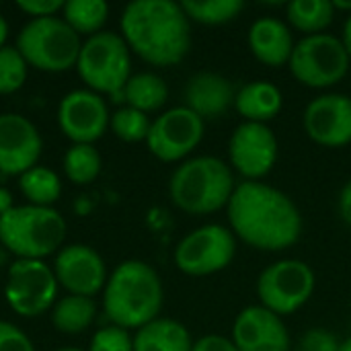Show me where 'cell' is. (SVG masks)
Listing matches in <instances>:
<instances>
[{
  "instance_id": "21",
  "label": "cell",
  "mask_w": 351,
  "mask_h": 351,
  "mask_svg": "<svg viewBox=\"0 0 351 351\" xmlns=\"http://www.w3.org/2000/svg\"><path fill=\"white\" fill-rule=\"evenodd\" d=\"M282 107H284V95L274 82L253 80L237 90L234 109L245 121L267 123L274 117H278Z\"/></svg>"
},
{
  "instance_id": "20",
  "label": "cell",
  "mask_w": 351,
  "mask_h": 351,
  "mask_svg": "<svg viewBox=\"0 0 351 351\" xmlns=\"http://www.w3.org/2000/svg\"><path fill=\"white\" fill-rule=\"evenodd\" d=\"M247 43L251 53L265 66L282 68L290 64L294 37L290 27L276 16H261L249 27Z\"/></svg>"
},
{
  "instance_id": "38",
  "label": "cell",
  "mask_w": 351,
  "mask_h": 351,
  "mask_svg": "<svg viewBox=\"0 0 351 351\" xmlns=\"http://www.w3.org/2000/svg\"><path fill=\"white\" fill-rule=\"evenodd\" d=\"M12 208H14V199H12L10 189H6V187L0 185V218H2L4 214H8Z\"/></svg>"
},
{
  "instance_id": "41",
  "label": "cell",
  "mask_w": 351,
  "mask_h": 351,
  "mask_svg": "<svg viewBox=\"0 0 351 351\" xmlns=\"http://www.w3.org/2000/svg\"><path fill=\"white\" fill-rule=\"evenodd\" d=\"M6 37H8V23H6V19L0 12V49L6 45Z\"/></svg>"
},
{
  "instance_id": "33",
  "label": "cell",
  "mask_w": 351,
  "mask_h": 351,
  "mask_svg": "<svg viewBox=\"0 0 351 351\" xmlns=\"http://www.w3.org/2000/svg\"><path fill=\"white\" fill-rule=\"evenodd\" d=\"M339 339L327 329H308L300 339L296 351H339Z\"/></svg>"
},
{
  "instance_id": "30",
  "label": "cell",
  "mask_w": 351,
  "mask_h": 351,
  "mask_svg": "<svg viewBox=\"0 0 351 351\" xmlns=\"http://www.w3.org/2000/svg\"><path fill=\"white\" fill-rule=\"evenodd\" d=\"M150 117L138 109H132V107H119L117 111L111 113V121H109V128L111 132L121 140V142H128V144H136V142H146L148 138V132H150Z\"/></svg>"
},
{
  "instance_id": "26",
  "label": "cell",
  "mask_w": 351,
  "mask_h": 351,
  "mask_svg": "<svg viewBox=\"0 0 351 351\" xmlns=\"http://www.w3.org/2000/svg\"><path fill=\"white\" fill-rule=\"evenodd\" d=\"M60 16L76 35L88 39L103 31L109 19V4L105 0H68Z\"/></svg>"
},
{
  "instance_id": "18",
  "label": "cell",
  "mask_w": 351,
  "mask_h": 351,
  "mask_svg": "<svg viewBox=\"0 0 351 351\" xmlns=\"http://www.w3.org/2000/svg\"><path fill=\"white\" fill-rule=\"evenodd\" d=\"M230 341L239 351H290L284 319L261 304L247 306L237 315Z\"/></svg>"
},
{
  "instance_id": "25",
  "label": "cell",
  "mask_w": 351,
  "mask_h": 351,
  "mask_svg": "<svg viewBox=\"0 0 351 351\" xmlns=\"http://www.w3.org/2000/svg\"><path fill=\"white\" fill-rule=\"evenodd\" d=\"M288 23L302 33V37L319 35L335 21V8L331 0H294L286 6Z\"/></svg>"
},
{
  "instance_id": "42",
  "label": "cell",
  "mask_w": 351,
  "mask_h": 351,
  "mask_svg": "<svg viewBox=\"0 0 351 351\" xmlns=\"http://www.w3.org/2000/svg\"><path fill=\"white\" fill-rule=\"evenodd\" d=\"M331 2H333L335 12H337V10H348L351 14V0H331Z\"/></svg>"
},
{
  "instance_id": "34",
  "label": "cell",
  "mask_w": 351,
  "mask_h": 351,
  "mask_svg": "<svg viewBox=\"0 0 351 351\" xmlns=\"http://www.w3.org/2000/svg\"><path fill=\"white\" fill-rule=\"evenodd\" d=\"M0 351H35V346L23 329L0 321Z\"/></svg>"
},
{
  "instance_id": "1",
  "label": "cell",
  "mask_w": 351,
  "mask_h": 351,
  "mask_svg": "<svg viewBox=\"0 0 351 351\" xmlns=\"http://www.w3.org/2000/svg\"><path fill=\"white\" fill-rule=\"evenodd\" d=\"M237 241L257 251H286L302 237V214L288 193L263 181H243L226 206Z\"/></svg>"
},
{
  "instance_id": "37",
  "label": "cell",
  "mask_w": 351,
  "mask_h": 351,
  "mask_svg": "<svg viewBox=\"0 0 351 351\" xmlns=\"http://www.w3.org/2000/svg\"><path fill=\"white\" fill-rule=\"evenodd\" d=\"M337 210H339L341 220L351 228V179L341 187V191H339Z\"/></svg>"
},
{
  "instance_id": "24",
  "label": "cell",
  "mask_w": 351,
  "mask_h": 351,
  "mask_svg": "<svg viewBox=\"0 0 351 351\" xmlns=\"http://www.w3.org/2000/svg\"><path fill=\"white\" fill-rule=\"evenodd\" d=\"M123 101L128 107L148 115L165 107L169 101V86L165 78L154 72H138L128 80L123 88Z\"/></svg>"
},
{
  "instance_id": "29",
  "label": "cell",
  "mask_w": 351,
  "mask_h": 351,
  "mask_svg": "<svg viewBox=\"0 0 351 351\" xmlns=\"http://www.w3.org/2000/svg\"><path fill=\"white\" fill-rule=\"evenodd\" d=\"M181 6L189 21L216 27L234 21L243 12L245 2L243 0H185L181 2Z\"/></svg>"
},
{
  "instance_id": "2",
  "label": "cell",
  "mask_w": 351,
  "mask_h": 351,
  "mask_svg": "<svg viewBox=\"0 0 351 351\" xmlns=\"http://www.w3.org/2000/svg\"><path fill=\"white\" fill-rule=\"evenodd\" d=\"M119 35L140 60L156 68H171L191 49V21L181 2L134 0L119 19Z\"/></svg>"
},
{
  "instance_id": "14",
  "label": "cell",
  "mask_w": 351,
  "mask_h": 351,
  "mask_svg": "<svg viewBox=\"0 0 351 351\" xmlns=\"http://www.w3.org/2000/svg\"><path fill=\"white\" fill-rule=\"evenodd\" d=\"M56 115L60 132L72 144H95L105 136L111 121L105 97L88 88H74L64 95Z\"/></svg>"
},
{
  "instance_id": "44",
  "label": "cell",
  "mask_w": 351,
  "mask_h": 351,
  "mask_svg": "<svg viewBox=\"0 0 351 351\" xmlns=\"http://www.w3.org/2000/svg\"><path fill=\"white\" fill-rule=\"evenodd\" d=\"M339 351H351V337L343 339V341L339 343Z\"/></svg>"
},
{
  "instance_id": "23",
  "label": "cell",
  "mask_w": 351,
  "mask_h": 351,
  "mask_svg": "<svg viewBox=\"0 0 351 351\" xmlns=\"http://www.w3.org/2000/svg\"><path fill=\"white\" fill-rule=\"evenodd\" d=\"M97 319V304L86 296H64L51 306V325L58 333L80 335Z\"/></svg>"
},
{
  "instance_id": "17",
  "label": "cell",
  "mask_w": 351,
  "mask_h": 351,
  "mask_svg": "<svg viewBox=\"0 0 351 351\" xmlns=\"http://www.w3.org/2000/svg\"><path fill=\"white\" fill-rule=\"evenodd\" d=\"M43 140L37 125L19 113L0 115V173L21 177L37 167Z\"/></svg>"
},
{
  "instance_id": "4",
  "label": "cell",
  "mask_w": 351,
  "mask_h": 351,
  "mask_svg": "<svg viewBox=\"0 0 351 351\" xmlns=\"http://www.w3.org/2000/svg\"><path fill=\"white\" fill-rule=\"evenodd\" d=\"M234 189L237 181L230 165L210 154L183 160L169 181L171 202L191 216H206L226 208Z\"/></svg>"
},
{
  "instance_id": "5",
  "label": "cell",
  "mask_w": 351,
  "mask_h": 351,
  "mask_svg": "<svg viewBox=\"0 0 351 351\" xmlns=\"http://www.w3.org/2000/svg\"><path fill=\"white\" fill-rule=\"evenodd\" d=\"M66 241V220L56 208L14 206L0 218V247L16 259L43 261Z\"/></svg>"
},
{
  "instance_id": "31",
  "label": "cell",
  "mask_w": 351,
  "mask_h": 351,
  "mask_svg": "<svg viewBox=\"0 0 351 351\" xmlns=\"http://www.w3.org/2000/svg\"><path fill=\"white\" fill-rule=\"evenodd\" d=\"M29 76V64L14 45L0 49V95H14L21 90Z\"/></svg>"
},
{
  "instance_id": "9",
  "label": "cell",
  "mask_w": 351,
  "mask_h": 351,
  "mask_svg": "<svg viewBox=\"0 0 351 351\" xmlns=\"http://www.w3.org/2000/svg\"><path fill=\"white\" fill-rule=\"evenodd\" d=\"M315 288V271L300 259L276 261L267 265L257 278L259 304L282 319L298 313L311 300Z\"/></svg>"
},
{
  "instance_id": "10",
  "label": "cell",
  "mask_w": 351,
  "mask_h": 351,
  "mask_svg": "<svg viewBox=\"0 0 351 351\" xmlns=\"http://www.w3.org/2000/svg\"><path fill=\"white\" fill-rule=\"evenodd\" d=\"M58 280L45 261L14 259L8 265L4 298L10 311L25 319H35L51 311L58 300Z\"/></svg>"
},
{
  "instance_id": "36",
  "label": "cell",
  "mask_w": 351,
  "mask_h": 351,
  "mask_svg": "<svg viewBox=\"0 0 351 351\" xmlns=\"http://www.w3.org/2000/svg\"><path fill=\"white\" fill-rule=\"evenodd\" d=\"M191 351H239L237 346L222 335H204L197 341H193Z\"/></svg>"
},
{
  "instance_id": "32",
  "label": "cell",
  "mask_w": 351,
  "mask_h": 351,
  "mask_svg": "<svg viewBox=\"0 0 351 351\" xmlns=\"http://www.w3.org/2000/svg\"><path fill=\"white\" fill-rule=\"evenodd\" d=\"M88 351H134V335L128 329L107 325L90 337Z\"/></svg>"
},
{
  "instance_id": "13",
  "label": "cell",
  "mask_w": 351,
  "mask_h": 351,
  "mask_svg": "<svg viewBox=\"0 0 351 351\" xmlns=\"http://www.w3.org/2000/svg\"><path fill=\"white\" fill-rule=\"evenodd\" d=\"M278 138L267 123L243 121L228 140V165L245 181H261L278 162Z\"/></svg>"
},
{
  "instance_id": "16",
  "label": "cell",
  "mask_w": 351,
  "mask_h": 351,
  "mask_svg": "<svg viewBox=\"0 0 351 351\" xmlns=\"http://www.w3.org/2000/svg\"><path fill=\"white\" fill-rule=\"evenodd\" d=\"M304 132L313 142L325 148L351 144V97L325 93L313 99L302 115Z\"/></svg>"
},
{
  "instance_id": "22",
  "label": "cell",
  "mask_w": 351,
  "mask_h": 351,
  "mask_svg": "<svg viewBox=\"0 0 351 351\" xmlns=\"http://www.w3.org/2000/svg\"><path fill=\"white\" fill-rule=\"evenodd\" d=\"M193 339L187 327L175 319L158 317L134 335V351H191Z\"/></svg>"
},
{
  "instance_id": "40",
  "label": "cell",
  "mask_w": 351,
  "mask_h": 351,
  "mask_svg": "<svg viewBox=\"0 0 351 351\" xmlns=\"http://www.w3.org/2000/svg\"><path fill=\"white\" fill-rule=\"evenodd\" d=\"M341 41H343V45H346V49H348V53H350L351 58V14H348V19H346V23H343Z\"/></svg>"
},
{
  "instance_id": "12",
  "label": "cell",
  "mask_w": 351,
  "mask_h": 351,
  "mask_svg": "<svg viewBox=\"0 0 351 351\" xmlns=\"http://www.w3.org/2000/svg\"><path fill=\"white\" fill-rule=\"evenodd\" d=\"M206 121L185 105L160 113L148 132L146 146L162 162H183L204 140Z\"/></svg>"
},
{
  "instance_id": "39",
  "label": "cell",
  "mask_w": 351,
  "mask_h": 351,
  "mask_svg": "<svg viewBox=\"0 0 351 351\" xmlns=\"http://www.w3.org/2000/svg\"><path fill=\"white\" fill-rule=\"evenodd\" d=\"M90 208H93V204L86 199V195H82V197H78V199L74 202V212H76L78 216H88V214H90Z\"/></svg>"
},
{
  "instance_id": "11",
  "label": "cell",
  "mask_w": 351,
  "mask_h": 351,
  "mask_svg": "<svg viewBox=\"0 0 351 351\" xmlns=\"http://www.w3.org/2000/svg\"><path fill=\"white\" fill-rule=\"evenodd\" d=\"M237 257V237L228 226L204 224L175 247V265L185 276L204 278L226 269Z\"/></svg>"
},
{
  "instance_id": "27",
  "label": "cell",
  "mask_w": 351,
  "mask_h": 351,
  "mask_svg": "<svg viewBox=\"0 0 351 351\" xmlns=\"http://www.w3.org/2000/svg\"><path fill=\"white\" fill-rule=\"evenodd\" d=\"M19 189L27 204L53 208V204L62 195V179L56 171L37 165L19 177Z\"/></svg>"
},
{
  "instance_id": "45",
  "label": "cell",
  "mask_w": 351,
  "mask_h": 351,
  "mask_svg": "<svg viewBox=\"0 0 351 351\" xmlns=\"http://www.w3.org/2000/svg\"><path fill=\"white\" fill-rule=\"evenodd\" d=\"M56 351H84V350H80V348H60V350H56Z\"/></svg>"
},
{
  "instance_id": "28",
  "label": "cell",
  "mask_w": 351,
  "mask_h": 351,
  "mask_svg": "<svg viewBox=\"0 0 351 351\" xmlns=\"http://www.w3.org/2000/svg\"><path fill=\"white\" fill-rule=\"evenodd\" d=\"M64 175L74 185H88L93 183L103 169L101 152L95 144H72L64 154Z\"/></svg>"
},
{
  "instance_id": "15",
  "label": "cell",
  "mask_w": 351,
  "mask_h": 351,
  "mask_svg": "<svg viewBox=\"0 0 351 351\" xmlns=\"http://www.w3.org/2000/svg\"><path fill=\"white\" fill-rule=\"evenodd\" d=\"M51 269L58 286L72 296L93 298L105 290V284L109 280L103 257L93 247L78 243L62 247Z\"/></svg>"
},
{
  "instance_id": "7",
  "label": "cell",
  "mask_w": 351,
  "mask_h": 351,
  "mask_svg": "<svg viewBox=\"0 0 351 351\" xmlns=\"http://www.w3.org/2000/svg\"><path fill=\"white\" fill-rule=\"evenodd\" d=\"M14 47L29 68L60 74L76 68L82 37L76 35L62 16L31 19L19 31Z\"/></svg>"
},
{
  "instance_id": "3",
  "label": "cell",
  "mask_w": 351,
  "mask_h": 351,
  "mask_svg": "<svg viewBox=\"0 0 351 351\" xmlns=\"http://www.w3.org/2000/svg\"><path fill=\"white\" fill-rule=\"evenodd\" d=\"M165 288L156 269L140 259L121 261L103 290V313L111 325L142 329L160 317Z\"/></svg>"
},
{
  "instance_id": "6",
  "label": "cell",
  "mask_w": 351,
  "mask_h": 351,
  "mask_svg": "<svg viewBox=\"0 0 351 351\" xmlns=\"http://www.w3.org/2000/svg\"><path fill=\"white\" fill-rule=\"evenodd\" d=\"M76 72L88 90L119 103L132 78V51L119 33L101 31L82 41Z\"/></svg>"
},
{
  "instance_id": "19",
  "label": "cell",
  "mask_w": 351,
  "mask_h": 351,
  "mask_svg": "<svg viewBox=\"0 0 351 351\" xmlns=\"http://www.w3.org/2000/svg\"><path fill=\"white\" fill-rule=\"evenodd\" d=\"M183 99L189 111L208 121L222 117L230 107H234L237 88L232 80L218 72H197L187 80Z\"/></svg>"
},
{
  "instance_id": "8",
  "label": "cell",
  "mask_w": 351,
  "mask_h": 351,
  "mask_svg": "<svg viewBox=\"0 0 351 351\" xmlns=\"http://www.w3.org/2000/svg\"><path fill=\"white\" fill-rule=\"evenodd\" d=\"M351 58L341 41L331 33L302 37L292 51V76L311 88H329L341 82L350 70Z\"/></svg>"
},
{
  "instance_id": "35",
  "label": "cell",
  "mask_w": 351,
  "mask_h": 351,
  "mask_svg": "<svg viewBox=\"0 0 351 351\" xmlns=\"http://www.w3.org/2000/svg\"><path fill=\"white\" fill-rule=\"evenodd\" d=\"M16 8L31 19H45V16H60L64 10L62 0H19Z\"/></svg>"
},
{
  "instance_id": "43",
  "label": "cell",
  "mask_w": 351,
  "mask_h": 351,
  "mask_svg": "<svg viewBox=\"0 0 351 351\" xmlns=\"http://www.w3.org/2000/svg\"><path fill=\"white\" fill-rule=\"evenodd\" d=\"M8 255H10V253H8V251H6L4 247H0V267H2L4 263H6V259H8Z\"/></svg>"
}]
</instances>
